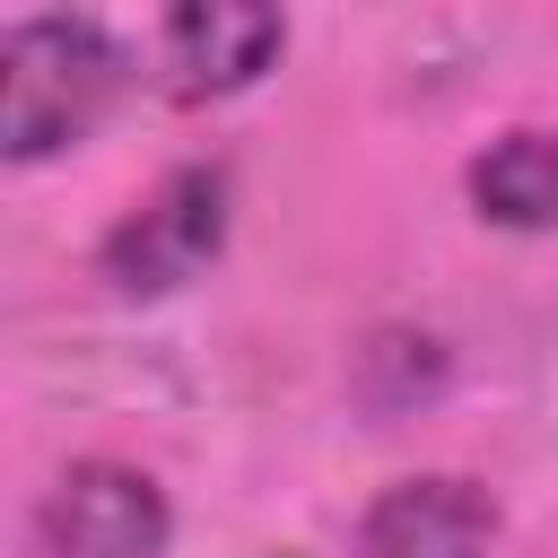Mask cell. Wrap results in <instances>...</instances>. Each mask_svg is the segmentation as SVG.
<instances>
[{"instance_id":"cell-1","label":"cell","mask_w":558,"mask_h":558,"mask_svg":"<svg viewBox=\"0 0 558 558\" xmlns=\"http://www.w3.org/2000/svg\"><path fill=\"white\" fill-rule=\"evenodd\" d=\"M113 78H122V52L87 17H26V26H9V44H0V140H9V157L26 166V157L70 148L105 113Z\"/></svg>"},{"instance_id":"cell-2","label":"cell","mask_w":558,"mask_h":558,"mask_svg":"<svg viewBox=\"0 0 558 558\" xmlns=\"http://www.w3.org/2000/svg\"><path fill=\"white\" fill-rule=\"evenodd\" d=\"M218 235H227V174L218 166H183L105 235V279L131 288V296L183 288L218 253Z\"/></svg>"},{"instance_id":"cell-3","label":"cell","mask_w":558,"mask_h":558,"mask_svg":"<svg viewBox=\"0 0 558 558\" xmlns=\"http://www.w3.org/2000/svg\"><path fill=\"white\" fill-rule=\"evenodd\" d=\"M35 532H44V558H157L166 549V497L122 462H78L44 497Z\"/></svg>"},{"instance_id":"cell-4","label":"cell","mask_w":558,"mask_h":558,"mask_svg":"<svg viewBox=\"0 0 558 558\" xmlns=\"http://www.w3.org/2000/svg\"><path fill=\"white\" fill-rule=\"evenodd\" d=\"M497 506L471 480H401L366 506L357 558H488Z\"/></svg>"},{"instance_id":"cell-5","label":"cell","mask_w":558,"mask_h":558,"mask_svg":"<svg viewBox=\"0 0 558 558\" xmlns=\"http://www.w3.org/2000/svg\"><path fill=\"white\" fill-rule=\"evenodd\" d=\"M279 44H288L279 9L192 0V9H174V17H166V78H174V96H227V87L262 78Z\"/></svg>"},{"instance_id":"cell-6","label":"cell","mask_w":558,"mask_h":558,"mask_svg":"<svg viewBox=\"0 0 558 558\" xmlns=\"http://www.w3.org/2000/svg\"><path fill=\"white\" fill-rule=\"evenodd\" d=\"M471 201L497 227H558V140L549 131H514L471 166Z\"/></svg>"}]
</instances>
